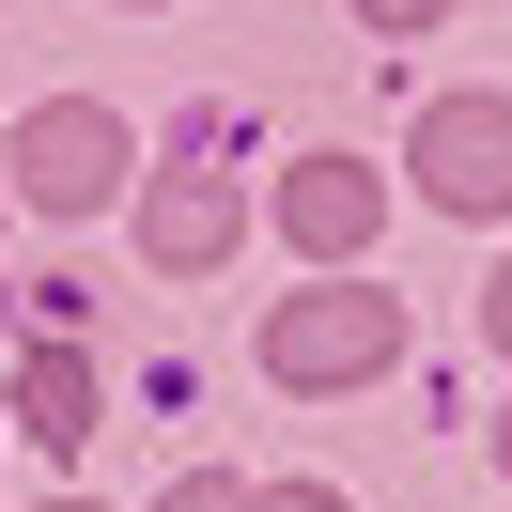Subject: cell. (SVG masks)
Returning <instances> with one entry per match:
<instances>
[{
	"label": "cell",
	"instance_id": "cell-5",
	"mask_svg": "<svg viewBox=\"0 0 512 512\" xmlns=\"http://www.w3.org/2000/svg\"><path fill=\"white\" fill-rule=\"evenodd\" d=\"M373 218H388V187L357 156H295L280 171V233H295V264H357L373 249Z\"/></svg>",
	"mask_w": 512,
	"mask_h": 512
},
{
	"label": "cell",
	"instance_id": "cell-12",
	"mask_svg": "<svg viewBox=\"0 0 512 512\" xmlns=\"http://www.w3.org/2000/svg\"><path fill=\"white\" fill-rule=\"evenodd\" d=\"M47 512H78V497H47Z\"/></svg>",
	"mask_w": 512,
	"mask_h": 512
},
{
	"label": "cell",
	"instance_id": "cell-3",
	"mask_svg": "<svg viewBox=\"0 0 512 512\" xmlns=\"http://www.w3.org/2000/svg\"><path fill=\"white\" fill-rule=\"evenodd\" d=\"M16 187H32L47 218H94V202L125 187V125H109L94 94H47L32 125H16Z\"/></svg>",
	"mask_w": 512,
	"mask_h": 512
},
{
	"label": "cell",
	"instance_id": "cell-7",
	"mask_svg": "<svg viewBox=\"0 0 512 512\" xmlns=\"http://www.w3.org/2000/svg\"><path fill=\"white\" fill-rule=\"evenodd\" d=\"M156 512H249V481H218V466H171V497Z\"/></svg>",
	"mask_w": 512,
	"mask_h": 512
},
{
	"label": "cell",
	"instance_id": "cell-6",
	"mask_svg": "<svg viewBox=\"0 0 512 512\" xmlns=\"http://www.w3.org/2000/svg\"><path fill=\"white\" fill-rule=\"evenodd\" d=\"M16 419H32L47 450H78V435H94V357H78V342H32V373H16Z\"/></svg>",
	"mask_w": 512,
	"mask_h": 512
},
{
	"label": "cell",
	"instance_id": "cell-11",
	"mask_svg": "<svg viewBox=\"0 0 512 512\" xmlns=\"http://www.w3.org/2000/svg\"><path fill=\"white\" fill-rule=\"evenodd\" d=\"M497 466H512V419H497Z\"/></svg>",
	"mask_w": 512,
	"mask_h": 512
},
{
	"label": "cell",
	"instance_id": "cell-1",
	"mask_svg": "<svg viewBox=\"0 0 512 512\" xmlns=\"http://www.w3.org/2000/svg\"><path fill=\"white\" fill-rule=\"evenodd\" d=\"M388 357H404V295H373V280H311V295L264 311V373L280 388H373Z\"/></svg>",
	"mask_w": 512,
	"mask_h": 512
},
{
	"label": "cell",
	"instance_id": "cell-8",
	"mask_svg": "<svg viewBox=\"0 0 512 512\" xmlns=\"http://www.w3.org/2000/svg\"><path fill=\"white\" fill-rule=\"evenodd\" d=\"M357 16H373V32H435L450 0H357Z\"/></svg>",
	"mask_w": 512,
	"mask_h": 512
},
{
	"label": "cell",
	"instance_id": "cell-9",
	"mask_svg": "<svg viewBox=\"0 0 512 512\" xmlns=\"http://www.w3.org/2000/svg\"><path fill=\"white\" fill-rule=\"evenodd\" d=\"M249 512H342V497H326V481H280V497H249Z\"/></svg>",
	"mask_w": 512,
	"mask_h": 512
},
{
	"label": "cell",
	"instance_id": "cell-4",
	"mask_svg": "<svg viewBox=\"0 0 512 512\" xmlns=\"http://www.w3.org/2000/svg\"><path fill=\"white\" fill-rule=\"evenodd\" d=\"M249 233V202H233V171H202V156H171L156 187H140V249L171 264V280H202V264Z\"/></svg>",
	"mask_w": 512,
	"mask_h": 512
},
{
	"label": "cell",
	"instance_id": "cell-10",
	"mask_svg": "<svg viewBox=\"0 0 512 512\" xmlns=\"http://www.w3.org/2000/svg\"><path fill=\"white\" fill-rule=\"evenodd\" d=\"M481 326H497V342H512V264H497V295H481Z\"/></svg>",
	"mask_w": 512,
	"mask_h": 512
},
{
	"label": "cell",
	"instance_id": "cell-2",
	"mask_svg": "<svg viewBox=\"0 0 512 512\" xmlns=\"http://www.w3.org/2000/svg\"><path fill=\"white\" fill-rule=\"evenodd\" d=\"M404 171H419L435 218H512V94H435Z\"/></svg>",
	"mask_w": 512,
	"mask_h": 512
}]
</instances>
